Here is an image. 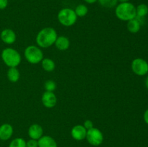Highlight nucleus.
<instances>
[{"mask_svg":"<svg viewBox=\"0 0 148 147\" xmlns=\"http://www.w3.org/2000/svg\"><path fill=\"white\" fill-rule=\"evenodd\" d=\"M57 37V33L55 29L53 27H45L37 34L36 43L40 48H49L54 44Z\"/></svg>","mask_w":148,"mask_h":147,"instance_id":"nucleus-1","label":"nucleus"},{"mask_svg":"<svg viewBox=\"0 0 148 147\" xmlns=\"http://www.w3.org/2000/svg\"><path fill=\"white\" fill-rule=\"evenodd\" d=\"M115 14L120 20L128 22L134 19L137 16L136 7L130 1L119 3L116 6Z\"/></svg>","mask_w":148,"mask_h":147,"instance_id":"nucleus-2","label":"nucleus"},{"mask_svg":"<svg viewBox=\"0 0 148 147\" xmlns=\"http://www.w3.org/2000/svg\"><path fill=\"white\" fill-rule=\"evenodd\" d=\"M1 59L9 67H17L21 62L20 53L12 48H6L1 52Z\"/></svg>","mask_w":148,"mask_h":147,"instance_id":"nucleus-3","label":"nucleus"},{"mask_svg":"<svg viewBox=\"0 0 148 147\" xmlns=\"http://www.w3.org/2000/svg\"><path fill=\"white\" fill-rule=\"evenodd\" d=\"M57 18L62 25L70 27L75 24L77 20V16L75 10L72 9L63 8L58 13Z\"/></svg>","mask_w":148,"mask_h":147,"instance_id":"nucleus-4","label":"nucleus"},{"mask_svg":"<svg viewBox=\"0 0 148 147\" xmlns=\"http://www.w3.org/2000/svg\"><path fill=\"white\" fill-rule=\"evenodd\" d=\"M24 56L27 62L31 64H37L43 59V52L36 46H27L25 50Z\"/></svg>","mask_w":148,"mask_h":147,"instance_id":"nucleus-5","label":"nucleus"},{"mask_svg":"<svg viewBox=\"0 0 148 147\" xmlns=\"http://www.w3.org/2000/svg\"><path fill=\"white\" fill-rule=\"evenodd\" d=\"M86 139L90 145L98 146L103 141V135L98 128H92L87 131Z\"/></svg>","mask_w":148,"mask_h":147,"instance_id":"nucleus-6","label":"nucleus"},{"mask_svg":"<svg viewBox=\"0 0 148 147\" xmlns=\"http://www.w3.org/2000/svg\"><path fill=\"white\" fill-rule=\"evenodd\" d=\"M132 70L137 76H145L148 72V63L143 59H135L132 62Z\"/></svg>","mask_w":148,"mask_h":147,"instance_id":"nucleus-7","label":"nucleus"},{"mask_svg":"<svg viewBox=\"0 0 148 147\" xmlns=\"http://www.w3.org/2000/svg\"><path fill=\"white\" fill-rule=\"evenodd\" d=\"M42 103L46 108H52L56 106L57 98L53 92H45L41 97Z\"/></svg>","mask_w":148,"mask_h":147,"instance_id":"nucleus-8","label":"nucleus"},{"mask_svg":"<svg viewBox=\"0 0 148 147\" xmlns=\"http://www.w3.org/2000/svg\"><path fill=\"white\" fill-rule=\"evenodd\" d=\"M87 131L83 125H76L71 130V135L76 141H82L86 138Z\"/></svg>","mask_w":148,"mask_h":147,"instance_id":"nucleus-9","label":"nucleus"},{"mask_svg":"<svg viewBox=\"0 0 148 147\" xmlns=\"http://www.w3.org/2000/svg\"><path fill=\"white\" fill-rule=\"evenodd\" d=\"M28 135L31 139L38 140L43 136V130L41 125L39 124L35 123L30 125L28 128Z\"/></svg>","mask_w":148,"mask_h":147,"instance_id":"nucleus-10","label":"nucleus"},{"mask_svg":"<svg viewBox=\"0 0 148 147\" xmlns=\"http://www.w3.org/2000/svg\"><path fill=\"white\" fill-rule=\"evenodd\" d=\"M1 40L6 44H12L15 42L17 36L15 33L11 29H4L1 31L0 35Z\"/></svg>","mask_w":148,"mask_h":147,"instance_id":"nucleus-11","label":"nucleus"},{"mask_svg":"<svg viewBox=\"0 0 148 147\" xmlns=\"http://www.w3.org/2000/svg\"><path fill=\"white\" fill-rule=\"evenodd\" d=\"M13 128L10 124L4 123L0 126V139L1 141H7L13 134Z\"/></svg>","mask_w":148,"mask_h":147,"instance_id":"nucleus-12","label":"nucleus"},{"mask_svg":"<svg viewBox=\"0 0 148 147\" xmlns=\"http://www.w3.org/2000/svg\"><path fill=\"white\" fill-rule=\"evenodd\" d=\"M38 147H58L57 143L49 135H43L38 140Z\"/></svg>","mask_w":148,"mask_h":147,"instance_id":"nucleus-13","label":"nucleus"},{"mask_svg":"<svg viewBox=\"0 0 148 147\" xmlns=\"http://www.w3.org/2000/svg\"><path fill=\"white\" fill-rule=\"evenodd\" d=\"M55 46L59 50H66L70 46V42L68 37L65 36H59L55 41Z\"/></svg>","mask_w":148,"mask_h":147,"instance_id":"nucleus-14","label":"nucleus"},{"mask_svg":"<svg viewBox=\"0 0 148 147\" xmlns=\"http://www.w3.org/2000/svg\"><path fill=\"white\" fill-rule=\"evenodd\" d=\"M20 74L16 67H10L7 71V78L11 82H17L20 79Z\"/></svg>","mask_w":148,"mask_h":147,"instance_id":"nucleus-15","label":"nucleus"},{"mask_svg":"<svg viewBox=\"0 0 148 147\" xmlns=\"http://www.w3.org/2000/svg\"><path fill=\"white\" fill-rule=\"evenodd\" d=\"M140 22L137 18L132 19L127 22V29L131 33H137L140 30Z\"/></svg>","mask_w":148,"mask_h":147,"instance_id":"nucleus-16","label":"nucleus"},{"mask_svg":"<svg viewBox=\"0 0 148 147\" xmlns=\"http://www.w3.org/2000/svg\"><path fill=\"white\" fill-rule=\"evenodd\" d=\"M41 65L42 68L44 69L46 71H53L56 67V64H55L54 61L52 59H49V58H46L43 59L41 61Z\"/></svg>","mask_w":148,"mask_h":147,"instance_id":"nucleus-17","label":"nucleus"},{"mask_svg":"<svg viewBox=\"0 0 148 147\" xmlns=\"http://www.w3.org/2000/svg\"><path fill=\"white\" fill-rule=\"evenodd\" d=\"M148 14V7L146 4H139L136 7V17L139 18H143Z\"/></svg>","mask_w":148,"mask_h":147,"instance_id":"nucleus-18","label":"nucleus"},{"mask_svg":"<svg viewBox=\"0 0 148 147\" xmlns=\"http://www.w3.org/2000/svg\"><path fill=\"white\" fill-rule=\"evenodd\" d=\"M75 13H76L77 16L79 17H83L88 14V8L86 5L85 4H79L76 7L75 10Z\"/></svg>","mask_w":148,"mask_h":147,"instance_id":"nucleus-19","label":"nucleus"},{"mask_svg":"<svg viewBox=\"0 0 148 147\" xmlns=\"http://www.w3.org/2000/svg\"><path fill=\"white\" fill-rule=\"evenodd\" d=\"M9 147H27L26 141L22 138H16L10 142Z\"/></svg>","mask_w":148,"mask_h":147,"instance_id":"nucleus-20","label":"nucleus"},{"mask_svg":"<svg viewBox=\"0 0 148 147\" xmlns=\"http://www.w3.org/2000/svg\"><path fill=\"white\" fill-rule=\"evenodd\" d=\"M98 1L102 7L106 8H113L118 3V0H98Z\"/></svg>","mask_w":148,"mask_h":147,"instance_id":"nucleus-21","label":"nucleus"},{"mask_svg":"<svg viewBox=\"0 0 148 147\" xmlns=\"http://www.w3.org/2000/svg\"><path fill=\"white\" fill-rule=\"evenodd\" d=\"M44 88L46 92H53L56 89V84L53 80H47L44 83Z\"/></svg>","mask_w":148,"mask_h":147,"instance_id":"nucleus-22","label":"nucleus"},{"mask_svg":"<svg viewBox=\"0 0 148 147\" xmlns=\"http://www.w3.org/2000/svg\"><path fill=\"white\" fill-rule=\"evenodd\" d=\"M26 146L27 147H38V140L31 139L26 141Z\"/></svg>","mask_w":148,"mask_h":147,"instance_id":"nucleus-23","label":"nucleus"},{"mask_svg":"<svg viewBox=\"0 0 148 147\" xmlns=\"http://www.w3.org/2000/svg\"><path fill=\"white\" fill-rule=\"evenodd\" d=\"M83 126L85 127L87 130H89L90 129V128H93V123H92V121L90 120H85V122H84Z\"/></svg>","mask_w":148,"mask_h":147,"instance_id":"nucleus-24","label":"nucleus"},{"mask_svg":"<svg viewBox=\"0 0 148 147\" xmlns=\"http://www.w3.org/2000/svg\"><path fill=\"white\" fill-rule=\"evenodd\" d=\"M8 5V0H0V10L6 9Z\"/></svg>","mask_w":148,"mask_h":147,"instance_id":"nucleus-25","label":"nucleus"},{"mask_svg":"<svg viewBox=\"0 0 148 147\" xmlns=\"http://www.w3.org/2000/svg\"><path fill=\"white\" fill-rule=\"evenodd\" d=\"M143 118H144L145 122L146 123H147L148 125V109L145 111V112L144 116H143Z\"/></svg>","mask_w":148,"mask_h":147,"instance_id":"nucleus-26","label":"nucleus"},{"mask_svg":"<svg viewBox=\"0 0 148 147\" xmlns=\"http://www.w3.org/2000/svg\"><path fill=\"white\" fill-rule=\"evenodd\" d=\"M84 1L88 3V4H94L96 1H98V0H84Z\"/></svg>","mask_w":148,"mask_h":147,"instance_id":"nucleus-27","label":"nucleus"},{"mask_svg":"<svg viewBox=\"0 0 148 147\" xmlns=\"http://www.w3.org/2000/svg\"><path fill=\"white\" fill-rule=\"evenodd\" d=\"M130 0H118V2L119 1L120 3H123V2H128Z\"/></svg>","mask_w":148,"mask_h":147,"instance_id":"nucleus-28","label":"nucleus"},{"mask_svg":"<svg viewBox=\"0 0 148 147\" xmlns=\"http://www.w3.org/2000/svg\"><path fill=\"white\" fill-rule=\"evenodd\" d=\"M145 84H146V86H147V88L148 89V76L147 78V79H146V82H145Z\"/></svg>","mask_w":148,"mask_h":147,"instance_id":"nucleus-29","label":"nucleus"}]
</instances>
